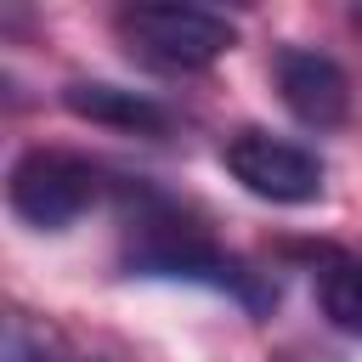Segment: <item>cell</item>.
Wrapping results in <instances>:
<instances>
[{
    "instance_id": "277c9868",
    "label": "cell",
    "mask_w": 362,
    "mask_h": 362,
    "mask_svg": "<svg viewBox=\"0 0 362 362\" xmlns=\"http://www.w3.org/2000/svg\"><path fill=\"white\" fill-rule=\"evenodd\" d=\"M226 170L232 181H243L255 198H272V204H311L322 192V158L294 147V141H277L266 130H238L226 141Z\"/></svg>"
},
{
    "instance_id": "7a4b0ae2",
    "label": "cell",
    "mask_w": 362,
    "mask_h": 362,
    "mask_svg": "<svg viewBox=\"0 0 362 362\" xmlns=\"http://www.w3.org/2000/svg\"><path fill=\"white\" fill-rule=\"evenodd\" d=\"M119 34L136 57L158 62V68H204L221 51H232V23L198 6H124L119 11Z\"/></svg>"
},
{
    "instance_id": "3957f363",
    "label": "cell",
    "mask_w": 362,
    "mask_h": 362,
    "mask_svg": "<svg viewBox=\"0 0 362 362\" xmlns=\"http://www.w3.org/2000/svg\"><path fill=\"white\" fill-rule=\"evenodd\" d=\"M130 266L147 272V277H198V283H215V288H243L238 260H226L198 226H187L181 215H164V209L136 221Z\"/></svg>"
},
{
    "instance_id": "5b68a950",
    "label": "cell",
    "mask_w": 362,
    "mask_h": 362,
    "mask_svg": "<svg viewBox=\"0 0 362 362\" xmlns=\"http://www.w3.org/2000/svg\"><path fill=\"white\" fill-rule=\"evenodd\" d=\"M277 90L288 102V113L311 130H334L351 107V85L339 74V62L317 57V51H277Z\"/></svg>"
},
{
    "instance_id": "6da1fadb",
    "label": "cell",
    "mask_w": 362,
    "mask_h": 362,
    "mask_svg": "<svg viewBox=\"0 0 362 362\" xmlns=\"http://www.w3.org/2000/svg\"><path fill=\"white\" fill-rule=\"evenodd\" d=\"M6 198H11V209H17L28 226L57 232V226L79 221V215L102 198V175H96V164H85V158H74V153L34 147V153H23V158L11 164Z\"/></svg>"
},
{
    "instance_id": "8992f818",
    "label": "cell",
    "mask_w": 362,
    "mask_h": 362,
    "mask_svg": "<svg viewBox=\"0 0 362 362\" xmlns=\"http://www.w3.org/2000/svg\"><path fill=\"white\" fill-rule=\"evenodd\" d=\"M62 102H68V113H79V119H90V124H107V130H136V136H158L164 124H170V113L153 102V96H141V90H124V85H68L62 90Z\"/></svg>"
},
{
    "instance_id": "ba28073f",
    "label": "cell",
    "mask_w": 362,
    "mask_h": 362,
    "mask_svg": "<svg viewBox=\"0 0 362 362\" xmlns=\"http://www.w3.org/2000/svg\"><path fill=\"white\" fill-rule=\"evenodd\" d=\"M6 362H62L57 328L28 317V311H11L6 317Z\"/></svg>"
},
{
    "instance_id": "52a82bcc",
    "label": "cell",
    "mask_w": 362,
    "mask_h": 362,
    "mask_svg": "<svg viewBox=\"0 0 362 362\" xmlns=\"http://www.w3.org/2000/svg\"><path fill=\"white\" fill-rule=\"evenodd\" d=\"M317 300H322V311H328L334 328L362 334V260L334 255V260L317 272Z\"/></svg>"
}]
</instances>
